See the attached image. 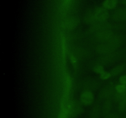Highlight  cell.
<instances>
[{
	"label": "cell",
	"instance_id": "12",
	"mask_svg": "<svg viewBox=\"0 0 126 118\" xmlns=\"http://www.w3.org/2000/svg\"><path fill=\"white\" fill-rule=\"evenodd\" d=\"M84 20L86 23H90V24H94V23H97V20L96 19L94 15V12H89L85 15Z\"/></svg>",
	"mask_w": 126,
	"mask_h": 118
},
{
	"label": "cell",
	"instance_id": "3",
	"mask_svg": "<svg viewBox=\"0 0 126 118\" xmlns=\"http://www.w3.org/2000/svg\"><path fill=\"white\" fill-rule=\"evenodd\" d=\"M96 51L100 54H107L114 51V49L108 42L101 43L96 46Z\"/></svg>",
	"mask_w": 126,
	"mask_h": 118
},
{
	"label": "cell",
	"instance_id": "5",
	"mask_svg": "<svg viewBox=\"0 0 126 118\" xmlns=\"http://www.w3.org/2000/svg\"><path fill=\"white\" fill-rule=\"evenodd\" d=\"M69 110H70V114L72 116L75 117L81 113L82 111V107L81 104L78 101H74L71 104H68Z\"/></svg>",
	"mask_w": 126,
	"mask_h": 118
},
{
	"label": "cell",
	"instance_id": "6",
	"mask_svg": "<svg viewBox=\"0 0 126 118\" xmlns=\"http://www.w3.org/2000/svg\"><path fill=\"white\" fill-rule=\"evenodd\" d=\"M113 34H112L110 30H107L96 34L95 38L98 41L101 42V43H104V42L108 41L113 36Z\"/></svg>",
	"mask_w": 126,
	"mask_h": 118
},
{
	"label": "cell",
	"instance_id": "24",
	"mask_svg": "<svg viewBox=\"0 0 126 118\" xmlns=\"http://www.w3.org/2000/svg\"><path fill=\"white\" fill-rule=\"evenodd\" d=\"M70 1H71V0H65V4H66V5L68 4V3H70Z\"/></svg>",
	"mask_w": 126,
	"mask_h": 118
},
{
	"label": "cell",
	"instance_id": "7",
	"mask_svg": "<svg viewBox=\"0 0 126 118\" xmlns=\"http://www.w3.org/2000/svg\"><path fill=\"white\" fill-rule=\"evenodd\" d=\"M116 58V54L114 52L108 53V54H105L100 59L99 62L101 65H107L112 62Z\"/></svg>",
	"mask_w": 126,
	"mask_h": 118
},
{
	"label": "cell",
	"instance_id": "17",
	"mask_svg": "<svg viewBox=\"0 0 126 118\" xmlns=\"http://www.w3.org/2000/svg\"><path fill=\"white\" fill-rule=\"evenodd\" d=\"M116 90H117L118 93H125L126 92V85L119 84L116 86Z\"/></svg>",
	"mask_w": 126,
	"mask_h": 118
},
{
	"label": "cell",
	"instance_id": "23",
	"mask_svg": "<svg viewBox=\"0 0 126 118\" xmlns=\"http://www.w3.org/2000/svg\"><path fill=\"white\" fill-rule=\"evenodd\" d=\"M106 118H118V117L116 114H111V115H109L108 116H107Z\"/></svg>",
	"mask_w": 126,
	"mask_h": 118
},
{
	"label": "cell",
	"instance_id": "14",
	"mask_svg": "<svg viewBox=\"0 0 126 118\" xmlns=\"http://www.w3.org/2000/svg\"><path fill=\"white\" fill-rule=\"evenodd\" d=\"M62 60L65 61L66 59V39L65 37H62Z\"/></svg>",
	"mask_w": 126,
	"mask_h": 118
},
{
	"label": "cell",
	"instance_id": "13",
	"mask_svg": "<svg viewBox=\"0 0 126 118\" xmlns=\"http://www.w3.org/2000/svg\"><path fill=\"white\" fill-rule=\"evenodd\" d=\"M117 2V0H105L103 2V6L105 9H111L116 7Z\"/></svg>",
	"mask_w": 126,
	"mask_h": 118
},
{
	"label": "cell",
	"instance_id": "25",
	"mask_svg": "<svg viewBox=\"0 0 126 118\" xmlns=\"http://www.w3.org/2000/svg\"><path fill=\"white\" fill-rule=\"evenodd\" d=\"M122 2L126 6V0H122Z\"/></svg>",
	"mask_w": 126,
	"mask_h": 118
},
{
	"label": "cell",
	"instance_id": "1",
	"mask_svg": "<svg viewBox=\"0 0 126 118\" xmlns=\"http://www.w3.org/2000/svg\"><path fill=\"white\" fill-rule=\"evenodd\" d=\"M71 84H72V80H71V77H70V75L66 74L65 76L63 97L62 102V104H63V105H67L66 103L68 100V97L71 88Z\"/></svg>",
	"mask_w": 126,
	"mask_h": 118
},
{
	"label": "cell",
	"instance_id": "11",
	"mask_svg": "<svg viewBox=\"0 0 126 118\" xmlns=\"http://www.w3.org/2000/svg\"><path fill=\"white\" fill-rule=\"evenodd\" d=\"M113 18L115 20H126V8L120 9L116 11L113 14Z\"/></svg>",
	"mask_w": 126,
	"mask_h": 118
},
{
	"label": "cell",
	"instance_id": "10",
	"mask_svg": "<svg viewBox=\"0 0 126 118\" xmlns=\"http://www.w3.org/2000/svg\"><path fill=\"white\" fill-rule=\"evenodd\" d=\"M114 93V87L109 86L105 87L100 92V97L103 98H108L111 97Z\"/></svg>",
	"mask_w": 126,
	"mask_h": 118
},
{
	"label": "cell",
	"instance_id": "16",
	"mask_svg": "<svg viewBox=\"0 0 126 118\" xmlns=\"http://www.w3.org/2000/svg\"><path fill=\"white\" fill-rule=\"evenodd\" d=\"M119 109L121 111H123L126 109V93L125 95L123 97L121 100L119 101Z\"/></svg>",
	"mask_w": 126,
	"mask_h": 118
},
{
	"label": "cell",
	"instance_id": "9",
	"mask_svg": "<svg viewBox=\"0 0 126 118\" xmlns=\"http://www.w3.org/2000/svg\"><path fill=\"white\" fill-rule=\"evenodd\" d=\"M78 24V19L74 17L66 18L63 22V26L67 29L71 30L75 28Z\"/></svg>",
	"mask_w": 126,
	"mask_h": 118
},
{
	"label": "cell",
	"instance_id": "20",
	"mask_svg": "<svg viewBox=\"0 0 126 118\" xmlns=\"http://www.w3.org/2000/svg\"><path fill=\"white\" fill-rule=\"evenodd\" d=\"M110 108H111V103H110V102H108H108H106L105 104L104 109H105V111L108 112V111L110 109Z\"/></svg>",
	"mask_w": 126,
	"mask_h": 118
},
{
	"label": "cell",
	"instance_id": "21",
	"mask_svg": "<svg viewBox=\"0 0 126 118\" xmlns=\"http://www.w3.org/2000/svg\"><path fill=\"white\" fill-rule=\"evenodd\" d=\"M70 60H71L73 65H74V66H76V64H77V60H76V58H75V57L73 55H71V56H70Z\"/></svg>",
	"mask_w": 126,
	"mask_h": 118
},
{
	"label": "cell",
	"instance_id": "18",
	"mask_svg": "<svg viewBox=\"0 0 126 118\" xmlns=\"http://www.w3.org/2000/svg\"><path fill=\"white\" fill-rule=\"evenodd\" d=\"M94 70L96 73L99 74H102V73L104 72L103 68L101 64H97V65H95L94 67Z\"/></svg>",
	"mask_w": 126,
	"mask_h": 118
},
{
	"label": "cell",
	"instance_id": "22",
	"mask_svg": "<svg viewBox=\"0 0 126 118\" xmlns=\"http://www.w3.org/2000/svg\"><path fill=\"white\" fill-rule=\"evenodd\" d=\"M120 82L121 84L126 85V75H124L120 78Z\"/></svg>",
	"mask_w": 126,
	"mask_h": 118
},
{
	"label": "cell",
	"instance_id": "26",
	"mask_svg": "<svg viewBox=\"0 0 126 118\" xmlns=\"http://www.w3.org/2000/svg\"><path fill=\"white\" fill-rule=\"evenodd\" d=\"M126 118V117H125V118Z\"/></svg>",
	"mask_w": 126,
	"mask_h": 118
},
{
	"label": "cell",
	"instance_id": "8",
	"mask_svg": "<svg viewBox=\"0 0 126 118\" xmlns=\"http://www.w3.org/2000/svg\"><path fill=\"white\" fill-rule=\"evenodd\" d=\"M81 102L85 105L91 104L94 100L93 95L90 91H86V92H83L81 95Z\"/></svg>",
	"mask_w": 126,
	"mask_h": 118
},
{
	"label": "cell",
	"instance_id": "15",
	"mask_svg": "<svg viewBox=\"0 0 126 118\" xmlns=\"http://www.w3.org/2000/svg\"><path fill=\"white\" fill-rule=\"evenodd\" d=\"M124 70V66L123 65H119V66H116L114 68H113V70L111 71V75L112 76H116V75L119 74V73H122L123 71V70Z\"/></svg>",
	"mask_w": 126,
	"mask_h": 118
},
{
	"label": "cell",
	"instance_id": "19",
	"mask_svg": "<svg viewBox=\"0 0 126 118\" xmlns=\"http://www.w3.org/2000/svg\"><path fill=\"white\" fill-rule=\"evenodd\" d=\"M110 76H111V74L107 73H105V72H103L102 73V74H100L101 78L103 79H108V77H110Z\"/></svg>",
	"mask_w": 126,
	"mask_h": 118
},
{
	"label": "cell",
	"instance_id": "2",
	"mask_svg": "<svg viewBox=\"0 0 126 118\" xmlns=\"http://www.w3.org/2000/svg\"><path fill=\"white\" fill-rule=\"evenodd\" d=\"M111 25L110 23H106V22H97V23H94L91 27V31L92 33L97 34L100 32L104 31L110 30Z\"/></svg>",
	"mask_w": 126,
	"mask_h": 118
},
{
	"label": "cell",
	"instance_id": "4",
	"mask_svg": "<svg viewBox=\"0 0 126 118\" xmlns=\"http://www.w3.org/2000/svg\"><path fill=\"white\" fill-rule=\"evenodd\" d=\"M94 14L98 22H105L108 17V13L105 7H97L94 10Z\"/></svg>",
	"mask_w": 126,
	"mask_h": 118
}]
</instances>
